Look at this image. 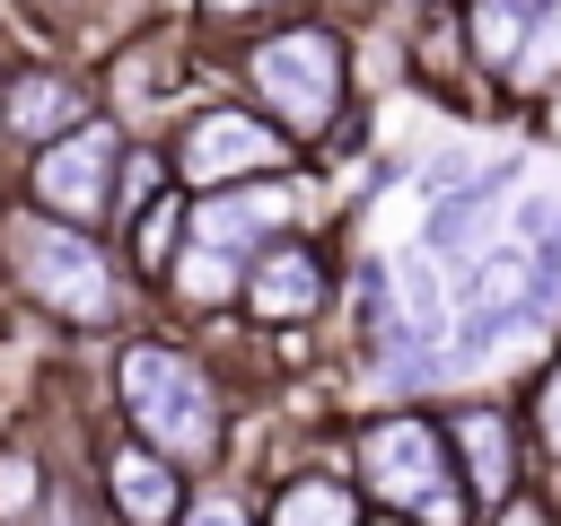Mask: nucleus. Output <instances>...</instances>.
Segmentation results:
<instances>
[{
    "label": "nucleus",
    "instance_id": "1",
    "mask_svg": "<svg viewBox=\"0 0 561 526\" xmlns=\"http://www.w3.org/2000/svg\"><path fill=\"white\" fill-rule=\"evenodd\" d=\"M0 307L18 324H44L61 351H114L158 316V289L105 228H79L0 193Z\"/></svg>",
    "mask_w": 561,
    "mask_h": 526
},
{
    "label": "nucleus",
    "instance_id": "2",
    "mask_svg": "<svg viewBox=\"0 0 561 526\" xmlns=\"http://www.w3.org/2000/svg\"><path fill=\"white\" fill-rule=\"evenodd\" d=\"M105 412L202 482V473H228L245 403H237V368L219 359V342L184 324H140L105 351Z\"/></svg>",
    "mask_w": 561,
    "mask_h": 526
},
{
    "label": "nucleus",
    "instance_id": "3",
    "mask_svg": "<svg viewBox=\"0 0 561 526\" xmlns=\"http://www.w3.org/2000/svg\"><path fill=\"white\" fill-rule=\"evenodd\" d=\"M219 79L245 105H263L316 167L368 149V123H359V26L324 18V9H298V18L228 44L219 53Z\"/></svg>",
    "mask_w": 561,
    "mask_h": 526
},
{
    "label": "nucleus",
    "instance_id": "4",
    "mask_svg": "<svg viewBox=\"0 0 561 526\" xmlns=\"http://www.w3.org/2000/svg\"><path fill=\"white\" fill-rule=\"evenodd\" d=\"M333 447H342V465H351V482L368 491L377 517L473 526V500H465V473H456L438 403H351L333 421Z\"/></svg>",
    "mask_w": 561,
    "mask_h": 526
},
{
    "label": "nucleus",
    "instance_id": "5",
    "mask_svg": "<svg viewBox=\"0 0 561 526\" xmlns=\"http://www.w3.org/2000/svg\"><path fill=\"white\" fill-rule=\"evenodd\" d=\"M167 167H175V184L184 193H219V184H254V175H298V167H316L263 105H245L228 79L219 88H202L175 123H167Z\"/></svg>",
    "mask_w": 561,
    "mask_h": 526
},
{
    "label": "nucleus",
    "instance_id": "6",
    "mask_svg": "<svg viewBox=\"0 0 561 526\" xmlns=\"http://www.w3.org/2000/svg\"><path fill=\"white\" fill-rule=\"evenodd\" d=\"M342 289H351V219H316V228L272 237L245 263L237 324L245 333H316L342 316Z\"/></svg>",
    "mask_w": 561,
    "mask_h": 526
},
{
    "label": "nucleus",
    "instance_id": "7",
    "mask_svg": "<svg viewBox=\"0 0 561 526\" xmlns=\"http://www.w3.org/2000/svg\"><path fill=\"white\" fill-rule=\"evenodd\" d=\"M123 158H131V123L123 114H88L79 132H61L53 149L18 158L9 193L53 210V219H79V228H105L114 237V193H123Z\"/></svg>",
    "mask_w": 561,
    "mask_h": 526
},
{
    "label": "nucleus",
    "instance_id": "8",
    "mask_svg": "<svg viewBox=\"0 0 561 526\" xmlns=\"http://www.w3.org/2000/svg\"><path fill=\"white\" fill-rule=\"evenodd\" d=\"M88 114H105V79L88 53H53V44H26L0 61V140L9 158H35L53 149L61 132H79Z\"/></svg>",
    "mask_w": 561,
    "mask_h": 526
},
{
    "label": "nucleus",
    "instance_id": "9",
    "mask_svg": "<svg viewBox=\"0 0 561 526\" xmlns=\"http://www.w3.org/2000/svg\"><path fill=\"white\" fill-rule=\"evenodd\" d=\"M438 412H447V447H456V473H465L473 517L500 508V500H517L526 482H543V473H535V438H526L517 395H500V386H491V395H447Z\"/></svg>",
    "mask_w": 561,
    "mask_h": 526
},
{
    "label": "nucleus",
    "instance_id": "10",
    "mask_svg": "<svg viewBox=\"0 0 561 526\" xmlns=\"http://www.w3.org/2000/svg\"><path fill=\"white\" fill-rule=\"evenodd\" d=\"M88 473H96V491H105V517L114 526H175L184 517V500H193V473L175 465V456H158L149 438H131L114 412L88 430Z\"/></svg>",
    "mask_w": 561,
    "mask_h": 526
},
{
    "label": "nucleus",
    "instance_id": "11",
    "mask_svg": "<svg viewBox=\"0 0 561 526\" xmlns=\"http://www.w3.org/2000/svg\"><path fill=\"white\" fill-rule=\"evenodd\" d=\"M517 184H526V149H491L456 193L421 202V237H412V245H430V254L447 263V281H456L482 245L508 237V202H517Z\"/></svg>",
    "mask_w": 561,
    "mask_h": 526
},
{
    "label": "nucleus",
    "instance_id": "12",
    "mask_svg": "<svg viewBox=\"0 0 561 526\" xmlns=\"http://www.w3.org/2000/svg\"><path fill=\"white\" fill-rule=\"evenodd\" d=\"M368 491L351 482L342 447H307V456H280L272 482H263V526H368Z\"/></svg>",
    "mask_w": 561,
    "mask_h": 526
},
{
    "label": "nucleus",
    "instance_id": "13",
    "mask_svg": "<svg viewBox=\"0 0 561 526\" xmlns=\"http://www.w3.org/2000/svg\"><path fill=\"white\" fill-rule=\"evenodd\" d=\"M543 105H561V0L526 9L517 53L500 70V114H543Z\"/></svg>",
    "mask_w": 561,
    "mask_h": 526
},
{
    "label": "nucleus",
    "instance_id": "14",
    "mask_svg": "<svg viewBox=\"0 0 561 526\" xmlns=\"http://www.w3.org/2000/svg\"><path fill=\"white\" fill-rule=\"evenodd\" d=\"M18 9V26L35 35V44H53V53H105L123 26H140V9H123V0H9ZM158 18V9H149Z\"/></svg>",
    "mask_w": 561,
    "mask_h": 526
},
{
    "label": "nucleus",
    "instance_id": "15",
    "mask_svg": "<svg viewBox=\"0 0 561 526\" xmlns=\"http://www.w3.org/2000/svg\"><path fill=\"white\" fill-rule=\"evenodd\" d=\"M517 412H526V438H535V473L561 491V342L517 377Z\"/></svg>",
    "mask_w": 561,
    "mask_h": 526
},
{
    "label": "nucleus",
    "instance_id": "16",
    "mask_svg": "<svg viewBox=\"0 0 561 526\" xmlns=\"http://www.w3.org/2000/svg\"><path fill=\"white\" fill-rule=\"evenodd\" d=\"M175 9L193 18V35H202L210 53H228V44L280 26V18H298V9H316V0H175Z\"/></svg>",
    "mask_w": 561,
    "mask_h": 526
},
{
    "label": "nucleus",
    "instance_id": "17",
    "mask_svg": "<svg viewBox=\"0 0 561 526\" xmlns=\"http://www.w3.org/2000/svg\"><path fill=\"white\" fill-rule=\"evenodd\" d=\"M175 526H263V491L237 482V473H202Z\"/></svg>",
    "mask_w": 561,
    "mask_h": 526
},
{
    "label": "nucleus",
    "instance_id": "18",
    "mask_svg": "<svg viewBox=\"0 0 561 526\" xmlns=\"http://www.w3.org/2000/svg\"><path fill=\"white\" fill-rule=\"evenodd\" d=\"M508 237H517L535 263H561V193H517V202H508Z\"/></svg>",
    "mask_w": 561,
    "mask_h": 526
},
{
    "label": "nucleus",
    "instance_id": "19",
    "mask_svg": "<svg viewBox=\"0 0 561 526\" xmlns=\"http://www.w3.org/2000/svg\"><path fill=\"white\" fill-rule=\"evenodd\" d=\"M473 526H561V491H552V482H526L517 500H500V508H482Z\"/></svg>",
    "mask_w": 561,
    "mask_h": 526
},
{
    "label": "nucleus",
    "instance_id": "20",
    "mask_svg": "<svg viewBox=\"0 0 561 526\" xmlns=\"http://www.w3.org/2000/svg\"><path fill=\"white\" fill-rule=\"evenodd\" d=\"M368 526H412V517H368Z\"/></svg>",
    "mask_w": 561,
    "mask_h": 526
},
{
    "label": "nucleus",
    "instance_id": "21",
    "mask_svg": "<svg viewBox=\"0 0 561 526\" xmlns=\"http://www.w3.org/2000/svg\"><path fill=\"white\" fill-rule=\"evenodd\" d=\"M517 9H543V0H517Z\"/></svg>",
    "mask_w": 561,
    "mask_h": 526
}]
</instances>
